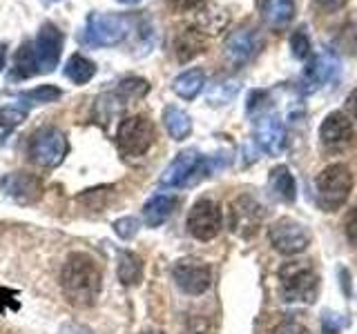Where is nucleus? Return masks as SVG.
<instances>
[{
	"mask_svg": "<svg viewBox=\"0 0 357 334\" xmlns=\"http://www.w3.org/2000/svg\"><path fill=\"white\" fill-rule=\"evenodd\" d=\"M112 228H114L116 237L123 239V241H132L134 237L139 234L141 230V223L137 216H123V218H116L114 223H112Z\"/></svg>",
	"mask_w": 357,
	"mask_h": 334,
	"instance_id": "7c9ffc66",
	"label": "nucleus"
},
{
	"mask_svg": "<svg viewBox=\"0 0 357 334\" xmlns=\"http://www.w3.org/2000/svg\"><path fill=\"white\" fill-rule=\"evenodd\" d=\"M355 132L351 125V118L344 114V111H331V114L324 118L321 127H319V143L321 148L335 154V152H344L353 145Z\"/></svg>",
	"mask_w": 357,
	"mask_h": 334,
	"instance_id": "4468645a",
	"label": "nucleus"
},
{
	"mask_svg": "<svg viewBox=\"0 0 357 334\" xmlns=\"http://www.w3.org/2000/svg\"><path fill=\"white\" fill-rule=\"evenodd\" d=\"M27 118L22 107H0V129H14Z\"/></svg>",
	"mask_w": 357,
	"mask_h": 334,
	"instance_id": "473e14b6",
	"label": "nucleus"
},
{
	"mask_svg": "<svg viewBox=\"0 0 357 334\" xmlns=\"http://www.w3.org/2000/svg\"><path fill=\"white\" fill-rule=\"evenodd\" d=\"M264 205L250 194H239L237 198L230 203L228 209V225L232 234H237L241 239H252L257 232H259L261 223H264Z\"/></svg>",
	"mask_w": 357,
	"mask_h": 334,
	"instance_id": "1a4fd4ad",
	"label": "nucleus"
},
{
	"mask_svg": "<svg viewBox=\"0 0 357 334\" xmlns=\"http://www.w3.org/2000/svg\"><path fill=\"white\" fill-rule=\"evenodd\" d=\"M156 129L148 116H130L121 120L116 129V145L126 156H143L154 145Z\"/></svg>",
	"mask_w": 357,
	"mask_h": 334,
	"instance_id": "6e6552de",
	"label": "nucleus"
},
{
	"mask_svg": "<svg viewBox=\"0 0 357 334\" xmlns=\"http://www.w3.org/2000/svg\"><path fill=\"white\" fill-rule=\"evenodd\" d=\"M279 289L286 303L310 305L319 292V276L310 261H290L279 267Z\"/></svg>",
	"mask_w": 357,
	"mask_h": 334,
	"instance_id": "f03ea898",
	"label": "nucleus"
},
{
	"mask_svg": "<svg viewBox=\"0 0 357 334\" xmlns=\"http://www.w3.org/2000/svg\"><path fill=\"white\" fill-rule=\"evenodd\" d=\"M63 96V92L59 87L54 85H40L36 89H29V92L20 94L18 98L22 100L25 105H50V103H56Z\"/></svg>",
	"mask_w": 357,
	"mask_h": 334,
	"instance_id": "cd10ccee",
	"label": "nucleus"
},
{
	"mask_svg": "<svg viewBox=\"0 0 357 334\" xmlns=\"http://www.w3.org/2000/svg\"><path fill=\"white\" fill-rule=\"evenodd\" d=\"M59 334H94L92 328H87L85 323H78V321H67L59 328Z\"/></svg>",
	"mask_w": 357,
	"mask_h": 334,
	"instance_id": "c9c22d12",
	"label": "nucleus"
},
{
	"mask_svg": "<svg viewBox=\"0 0 357 334\" xmlns=\"http://www.w3.org/2000/svg\"><path fill=\"white\" fill-rule=\"evenodd\" d=\"M344 234H346V241H349L353 248H357V207H353L349 212V216L344 221Z\"/></svg>",
	"mask_w": 357,
	"mask_h": 334,
	"instance_id": "72a5a7b5",
	"label": "nucleus"
},
{
	"mask_svg": "<svg viewBox=\"0 0 357 334\" xmlns=\"http://www.w3.org/2000/svg\"><path fill=\"white\" fill-rule=\"evenodd\" d=\"M255 141L271 156H279L286 148V127L277 114H259L255 120Z\"/></svg>",
	"mask_w": 357,
	"mask_h": 334,
	"instance_id": "2eb2a0df",
	"label": "nucleus"
},
{
	"mask_svg": "<svg viewBox=\"0 0 357 334\" xmlns=\"http://www.w3.org/2000/svg\"><path fill=\"white\" fill-rule=\"evenodd\" d=\"M212 172V159L201 156L197 150H185L176 154V159L165 167L159 183L163 187H190L204 181Z\"/></svg>",
	"mask_w": 357,
	"mask_h": 334,
	"instance_id": "20e7f679",
	"label": "nucleus"
},
{
	"mask_svg": "<svg viewBox=\"0 0 357 334\" xmlns=\"http://www.w3.org/2000/svg\"><path fill=\"white\" fill-rule=\"evenodd\" d=\"M259 11L271 27H284L295 16V3L293 0H261Z\"/></svg>",
	"mask_w": 357,
	"mask_h": 334,
	"instance_id": "aec40b11",
	"label": "nucleus"
},
{
	"mask_svg": "<svg viewBox=\"0 0 357 334\" xmlns=\"http://www.w3.org/2000/svg\"><path fill=\"white\" fill-rule=\"evenodd\" d=\"M321 334H340V323L337 321H331L328 319V315L324 317V321H321Z\"/></svg>",
	"mask_w": 357,
	"mask_h": 334,
	"instance_id": "4c0bfd02",
	"label": "nucleus"
},
{
	"mask_svg": "<svg viewBox=\"0 0 357 334\" xmlns=\"http://www.w3.org/2000/svg\"><path fill=\"white\" fill-rule=\"evenodd\" d=\"M259 49H261L259 33H257L252 27H241V29H234L228 36L223 54H226V58L232 65L241 67L245 63H250L255 56L259 54Z\"/></svg>",
	"mask_w": 357,
	"mask_h": 334,
	"instance_id": "dca6fc26",
	"label": "nucleus"
},
{
	"mask_svg": "<svg viewBox=\"0 0 357 334\" xmlns=\"http://www.w3.org/2000/svg\"><path fill=\"white\" fill-rule=\"evenodd\" d=\"M0 189L18 205H33L43 198L45 185L40 176L31 172H9L0 178Z\"/></svg>",
	"mask_w": 357,
	"mask_h": 334,
	"instance_id": "ddd939ff",
	"label": "nucleus"
},
{
	"mask_svg": "<svg viewBox=\"0 0 357 334\" xmlns=\"http://www.w3.org/2000/svg\"><path fill=\"white\" fill-rule=\"evenodd\" d=\"M317 7L324 9V11H340L349 0H315Z\"/></svg>",
	"mask_w": 357,
	"mask_h": 334,
	"instance_id": "e433bc0d",
	"label": "nucleus"
},
{
	"mask_svg": "<svg viewBox=\"0 0 357 334\" xmlns=\"http://www.w3.org/2000/svg\"><path fill=\"white\" fill-rule=\"evenodd\" d=\"M163 122L172 141H185L192 134V118L176 105H167L163 109Z\"/></svg>",
	"mask_w": 357,
	"mask_h": 334,
	"instance_id": "5701e85b",
	"label": "nucleus"
},
{
	"mask_svg": "<svg viewBox=\"0 0 357 334\" xmlns=\"http://www.w3.org/2000/svg\"><path fill=\"white\" fill-rule=\"evenodd\" d=\"M67 154H70V141L59 127H40L33 132L29 141V156L36 165L54 170L65 161Z\"/></svg>",
	"mask_w": 357,
	"mask_h": 334,
	"instance_id": "39448f33",
	"label": "nucleus"
},
{
	"mask_svg": "<svg viewBox=\"0 0 357 334\" xmlns=\"http://www.w3.org/2000/svg\"><path fill=\"white\" fill-rule=\"evenodd\" d=\"M346 109L351 111L353 118H357V87L353 89L349 96H346Z\"/></svg>",
	"mask_w": 357,
	"mask_h": 334,
	"instance_id": "58836bf2",
	"label": "nucleus"
},
{
	"mask_svg": "<svg viewBox=\"0 0 357 334\" xmlns=\"http://www.w3.org/2000/svg\"><path fill=\"white\" fill-rule=\"evenodd\" d=\"M268 241H271V245L279 254L295 256V254H301L304 250H308L312 234L301 221L282 216L268 228Z\"/></svg>",
	"mask_w": 357,
	"mask_h": 334,
	"instance_id": "0eeeda50",
	"label": "nucleus"
},
{
	"mask_svg": "<svg viewBox=\"0 0 357 334\" xmlns=\"http://www.w3.org/2000/svg\"><path fill=\"white\" fill-rule=\"evenodd\" d=\"M38 74H50L59 67L63 54V31L54 22H43L36 40L31 42Z\"/></svg>",
	"mask_w": 357,
	"mask_h": 334,
	"instance_id": "f8f14e48",
	"label": "nucleus"
},
{
	"mask_svg": "<svg viewBox=\"0 0 357 334\" xmlns=\"http://www.w3.org/2000/svg\"><path fill=\"white\" fill-rule=\"evenodd\" d=\"M271 189L275 192V196L284 203H295L297 198V183H295V176L290 174V170L286 165H277L271 170Z\"/></svg>",
	"mask_w": 357,
	"mask_h": 334,
	"instance_id": "412c9836",
	"label": "nucleus"
},
{
	"mask_svg": "<svg viewBox=\"0 0 357 334\" xmlns=\"http://www.w3.org/2000/svg\"><path fill=\"white\" fill-rule=\"evenodd\" d=\"M130 31V20L119 14H92L85 22L83 42L89 47H114Z\"/></svg>",
	"mask_w": 357,
	"mask_h": 334,
	"instance_id": "423d86ee",
	"label": "nucleus"
},
{
	"mask_svg": "<svg viewBox=\"0 0 357 334\" xmlns=\"http://www.w3.org/2000/svg\"><path fill=\"white\" fill-rule=\"evenodd\" d=\"M148 92H150V83L143 81V78H137V76L123 78L116 87V96L123 100V103H128V100H139Z\"/></svg>",
	"mask_w": 357,
	"mask_h": 334,
	"instance_id": "bb28decb",
	"label": "nucleus"
},
{
	"mask_svg": "<svg viewBox=\"0 0 357 334\" xmlns=\"http://www.w3.org/2000/svg\"><path fill=\"white\" fill-rule=\"evenodd\" d=\"M119 3H123V5H134V3H139V0H119Z\"/></svg>",
	"mask_w": 357,
	"mask_h": 334,
	"instance_id": "79ce46f5",
	"label": "nucleus"
},
{
	"mask_svg": "<svg viewBox=\"0 0 357 334\" xmlns=\"http://www.w3.org/2000/svg\"><path fill=\"white\" fill-rule=\"evenodd\" d=\"M5 58H7V45L0 42V72H3V67H5Z\"/></svg>",
	"mask_w": 357,
	"mask_h": 334,
	"instance_id": "a19ab883",
	"label": "nucleus"
},
{
	"mask_svg": "<svg viewBox=\"0 0 357 334\" xmlns=\"http://www.w3.org/2000/svg\"><path fill=\"white\" fill-rule=\"evenodd\" d=\"M141 334H163V332H159V330H145V332H141Z\"/></svg>",
	"mask_w": 357,
	"mask_h": 334,
	"instance_id": "37998d69",
	"label": "nucleus"
},
{
	"mask_svg": "<svg viewBox=\"0 0 357 334\" xmlns=\"http://www.w3.org/2000/svg\"><path fill=\"white\" fill-rule=\"evenodd\" d=\"M16 72L18 76L22 78H29L33 74H38L36 70V58H33V47H31V42H25V45H20V49L16 54Z\"/></svg>",
	"mask_w": 357,
	"mask_h": 334,
	"instance_id": "c756f323",
	"label": "nucleus"
},
{
	"mask_svg": "<svg viewBox=\"0 0 357 334\" xmlns=\"http://www.w3.org/2000/svg\"><path fill=\"white\" fill-rule=\"evenodd\" d=\"M61 289L70 305L92 308L103 289V272L94 256L85 252H74L67 256L61 270Z\"/></svg>",
	"mask_w": 357,
	"mask_h": 334,
	"instance_id": "f257e3e1",
	"label": "nucleus"
},
{
	"mask_svg": "<svg viewBox=\"0 0 357 334\" xmlns=\"http://www.w3.org/2000/svg\"><path fill=\"white\" fill-rule=\"evenodd\" d=\"M174 51H176V58L181 63L195 58L201 51H206V36L197 29H185L178 33V38L174 42Z\"/></svg>",
	"mask_w": 357,
	"mask_h": 334,
	"instance_id": "b1692460",
	"label": "nucleus"
},
{
	"mask_svg": "<svg viewBox=\"0 0 357 334\" xmlns=\"http://www.w3.org/2000/svg\"><path fill=\"white\" fill-rule=\"evenodd\" d=\"M290 49H293V56L299 61H304L310 56V38H308V33L304 27H299L293 36H290Z\"/></svg>",
	"mask_w": 357,
	"mask_h": 334,
	"instance_id": "2f4dec72",
	"label": "nucleus"
},
{
	"mask_svg": "<svg viewBox=\"0 0 357 334\" xmlns=\"http://www.w3.org/2000/svg\"><path fill=\"white\" fill-rule=\"evenodd\" d=\"M353 189V174L349 165L344 163H333L317 174L315 178V200L319 209L324 212H335L351 196Z\"/></svg>",
	"mask_w": 357,
	"mask_h": 334,
	"instance_id": "7ed1b4c3",
	"label": "nucleus"
},
{
	"mask_svg": "<svg viewBox=\"0 0 357 334\" xmlns=\"http://www.w3.org/2000/svg\"><path fill=\"white\" fill-rule=\"evenodd\" d=\"M237 92H239V81H234V78H217V81L208 87L206 100L215 107L228 105L230 100L237 96Z\"/></svg>",
	"mask_w": 357,
	"mask_h": 334,
	"instance_id": "a878e982",
	"label": "nucleus"
},
{
	"mask_svg": "<svg viewBox=\"0 0 357 334\" xmlns=\"http://www.w3.org/2000/svg\"><path fill=\"white\" fill-rule=\"evenodd\" d=\"M96 74V65L85 58L83 54H74L65 65V76L70 78L74 85H87Z\"/></svg>",
	"mask_w": 357,
	"mask_h": 334,
	"instance_id": "393cba45",
	"label": "nucleus"
},
{
	"mask_svg": "<svg viewBox=\"0 0 357 334\" xmlns=\"http://www.w3.org/2000/svg\"><path fill=\"white\" fill-rule=\"evenodd\" d=\"M172 278L181 292L190 296H201L212 285V270L201 259H181L172 267Z\"/></svg>",
	"mask_w": 357,
	"mask_h": 334,
	"instance_id": "9b49d317",
	"label": "nucleus"
},
{
	"mask_svg": "<svg viewBox=\"0 0 357 334\" xmlns=\"http://www.w3.org/2000/svg\"><path fill=\"white\" fill-rule=\"evenodd\" d=\"M121 107H123V103L116 94H103V96H98L94 103V116L100 125H105V122H109L119 114Z\"/></svg>",
	"mask_w": 357,
	"mask_h": 334,
	"instance_id": "c85d7f7f",
	"label": "nucleus"
},
{
	"mask_svg": "<svg viewBox=\"0 0 357 334\" xmlns=\"http://www.w3.org/2000/svg\"><path fill=\"white\" fill-rule=\"evenodd\" d=\"M170 3L176 7V9H192V7H197L201 0H170Z\"/></svg>",
	"mask_w": 357,
	"mask_h": 334,
	"instance_id": "ea45409f",
	"label": "nucleus"
},
{
	"mask_svg": "<svg viewBox=\"0 0 357 334\" xmlns=\"http://www.w3.org/2000/svg\"><path fill=\"white\" fill-rule=\"evenodd\" d=\"M178 198L172 194H156L143 205V221L148 228H159L174 214Z\"/></svg>",
	"mask_w": 357,
	"mask_h": 334,
	"instance_id": "a211bd4d",
	"label": "nucleus"
},
{
	"mask_svg": "<svg viewBox=\"0 0 357 334\" xmlns=\"http://www.w3.org/2000/svg\"><path fill=\"white\" fill-rule=\"evenodd\" d=\"M340 70V63L337 58L331 54V51H321L315 61H312L308 67H306V72H304V89L306 92H315V89L324 83H328L331 78L337 74Z\"/></svg>",
	"mask_w": 357,
	"mask_h": 334,
	"instance_id": "f3484780",
	"label": "nucleus"
},
{
	"mask_svg": "<svg viewBox=\"0 0 357 334\" xmlns=\"http://www.w3.org/2000/svg\"><path fill=\"white\" fill-rule=\"evenodd\" d=\"M273 334H310V332L297 321H284V323H279V326L275 328Z\"/></svg>",
	"mask_w": 357,
	"mask_h": 334,
	"instance_id": "f704fd0d",
	"label": "nucleus"
},
{
	"mask_svg": "<svg viewBox=\"0 0 357 334\" xmlns=\"http://www.w3.org/2000/svg\"><path fill=\"white\" fill-rule=\"evenodd\" d=\"M185 225H188V232L192 234L197 241L217 239L223 225L221 207L212 198H199L197 203L190 207Z\"/></svg>",
	"mask_w": 357,
	"mask_h": 334,
	"instance_id": "9d476101",
	"label": "nucleus"
},
{
	"mask_svg": "<svg viewBox=\"0 0 357 334\" xmlns=\"http://www.w3.org/2000/svg\"><path fill=\"white\" fill-rule=\"evenodd\" d=\"M116 276L123 285H139L143 281V259L130 250H119Z\"/></svg>",
	"mask_w": 357,
	"mask_h": 334,
	"instance_id": "6ab92c4d",
	"label": "nucleus"
},
{
	"mask_svg": "<svg viewBox=\"0 0 357 334\" xmlns=\"http://www.w3.org/2000/svg\"><path fill=\"white\" fill-rule=\"evenodd\" d=\"M206 85V74L199 67H192V70H185L183 74H178L172 83V89L178 98L183 100H195L199 96V92Z\"/></svg>",
	"mask_w": 357,
	"mask_h": 334,
	"instance_id": "4be33fe9",
	"label": "nucleus"
}]
</instances>
